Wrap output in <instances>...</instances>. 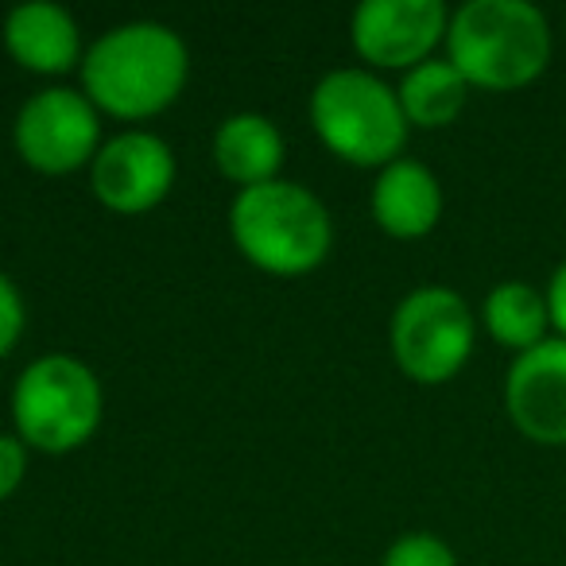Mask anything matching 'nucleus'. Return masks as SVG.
I'll return each instance as SVG.
<instances>
[{
    "mask_svg": "<svg viewBox=\"0 0 566 566\" xmlns=\"http://www.w3.org/2000/svg\"><path fill=\"white\" fill-rule=\"evenodd\" d=\"M478 342L470 303L450 287H416L392 311L388 349L400 373L416 385H447L465 369Z\"/></svg>",
    "mask_w": 566,
    "mask_h": 566,
    "instance_id": "obj_6",
    "label": "nucleus"
},
{
    "mask_svg": "<svg viewBox=\"0 0 566 566\" xmlns=\"http://www.w3.org/2000/svg\"><path fill=\"white\" fill-rule=\"evenodd\" d=\"M450 12L442 0H361L349 17V40L361 63L403 71L434 59L447 43Z\"/></svg>",
    "mask_w": 566,
    "mask_h": 566,
    "instance_id": "obj_9",
    "label": "nucleus"
},
{
    "mask_svg": "<svg viewBox=\"0 0 566 566\" xmlns=\"http://www.w3.org/2000/svg\"><path fill=\"white\" fill-rule=\"evenodd\" d=\"M373 221L396 241H419L442 218V182L419 159L400 156L396 164L380 167L373 182Z\"/></svg>",
    "mask_w": 566,
    "mask_h": 566,
    "instance_id": "obj_12",
    "label": "nucleus"
},
{
    "mask_svg": "<svg viewBox=\"0 0 566 566\" xmlns=\"http://www.w3.org/2000/svg\"><path fill=\"white\" fill-rule=\"evenodd\" d=\"M481 323H485L489 338L504 349L527 354L539 342H547V295L535 292L524 280H504L481 303Z\"/></svg>",
    "mask_w": 566,
    "mask_h": 566,
    "instance_id": "obj_15",
    "label": "nucleus"
},
{
    "mask_svg": "<svg viewBox=\"0 0 566 566\" xmlns=\"http://www.w3.org/2000/svg\"><path fill=\"white\" fill-rule=\"evenodd\" d=\"M28 326V303L20 295L17 280L9 272H0V357H9L20 346Z\"/></svg>",
    "mask_w": 566,
    "mask_h": 566,
    "instance_id": "obj_17",
    "label": "nucleus"
},
{
    "mask_svg": "<svg viewBox=\"0 0 566 566\" xmlns=\"http://www.w3.org/2000/svg\"><path fill=\"white\" fill-rule=\"evenodd\" d=\"M447 59L478 90H524L551 63L547 17L527 0H465L450 17Z\"/></svg>",
    "mask_w": 566,
    "mask_h": 566,
    "instance_id": "obj_3",
    "label": "nucleus"
},
{
    "mask_svg": "<svg viewBox=\"0 0 566 566\" xmlns=\"http://www.w3.org/2000/svg\"><path fill=\"white\" fill-rule=\"evenodd\" d=\"M105 416V388L97 373L74 354H43L12 385L17 439L43 454H71L97 434Z\"/></svg>",
    "mask_w": 566,
    "mask_h": 566,
    "instance_id": "obj_5",
    "label": "nucleus"
},
{
    "mask_svg": "<svg viewBox=\"0 0 566 566\" xmlns=\"http://www.w3.org/2000/svg\"><path fill=\"white\" fill-rule=\"evenodd\" d=\"M229 237L252 268L295 280L331 256L334 221L315 190L292 179H272L237 190L229 202Z\"/></svg>",
    "mask_w": 566,
    "mask_h": 566,
    "instance_id": "obj_2",
    "label": "nucleus"
},
{
    "mask_svg": "<svg viewBox=\"0 0 566 566\" xmlns=\"http://www.w3.org/2000/svg\"><path fill=\"white\" fill-rule=\"evenodd\" d=\"M175 175H179V164L164 136L148 128H125L97 148L90 164V190L105 210L136 218V213L156 210L171 195Z\"/></svg>",
    "mask_w": 566,
    "mask_h": 566,
    "instance_id": "obj_8",
    "label": "nucleus"
},
{
    "mask_svg": "<svg viewBox=\"0 0 566 566\" xmlns=\"http://www.w3.org/2000/svg\"><path fill=\"white\" fill-rule=\"evenodd\" d=\"M17 156L40 175H71L90 167L102 148V113L82 90L48 86L20 105L12 120Z\"/></svg>",
    "mask_w": 566,
    "mask_h": 566,
    "instance_id": "obj_7",
    "label": "nucleus"
},
{
    "mask_svg": "<svg viewBox=\"0 0 566 566\" xmlns=\"http://www.w3.org/2000/svg\"><path fill=\"white\" fill-rule=\"evenodd\" d=\"M504 411L527 442L566 447V338L516 354L504 377Z\"/></svg>",
    "mask_w": 566,
    "mask_h": 566,
    "instance_id": "obj_10",
    "label": "nucleus"
},
{
    "mask_svg": "<svg viewBox=\"0 0 566 566\" xmlns=\"http://www.w3.org/2000/svg\"><path fill=\"white\" fill-rule=\"evenodd\" d=\"M0 40H4V51L24 71L43 74V78H59V74L82 66V59H86L78 20L55 0H24V4H17L4 17Z\"/></svg>",
    "mask_w": 566,
    "mask_h": 566,
    "instance_id": "obj_11",
    "label": "nucleus"
},
{
    "mask_svg": "<svg viewBox=\"0 0 566 566\" xmlns=\"http://www.w3.org/2000/svg\"><path fill=\"white\" fill-rule=\"evenodd\" d=\"M28 478V447L17 434H0V501H9Z\"/></svg>",
    "mask_w": 566,
    "mask_h": 566,
    "instance_id": "obj_18",
    "label": "nucleus"
},
{
    "mask_svg": "<svg viewBox=\"0 0 566 566\" xmlns=\"http://www.w3.org/2000/svg\"><path fill=\"white\" fill-rule=\"evenodd\" d=\"M82 94L117 120H151L179 102L190 78V51L159 20H128L102 32L78 66Z\"/></svg>",
    "mask_w": 566,
    "mask_h": 566,
    "instance_id": "obj_1",
    "label": "nucleus"
},
{
    "mask_svg": "<svg viewBox=\"0 0 566 566\" xmlns=\"http://www.w3.org/2000/svg\"><path fill=\"white\" fill-rule=\"evenodd\" d=\"M547 315H551V326L558 331V338H566V260L555 268V275H551L547 283Z\"/></svg>",
    "mask_w": 566,
    "mask_h": 566,
    "instance_id": "obj_19",
    "label": "nucleus"
},
{
    "mask_svg": "<svg viewBox=\"0 0 566 566\" xmlns=\"http://www.w3.org/2000/svg\"><path fill=\"white\" fill-rule=\"evenodd\" d=\"M396 97L411 128H447L462 117L470 102V82L458 74L450 59H427L403 74Z\"/></svg>",
    "mask_w": 566,
    "mask_h": 566,
    "instance_id": "obj_14",
    "label": "nucleus"
},
{
    "mask_svg": "<svg viewBox=\"0 0 566 566\" xmlns=\"http://www.w3.org/2000/svg\"><path fill=\"white\" fill-rule=\"evenodd\" d=\"M380 566H458V555L447 539L431 532H408L388 543Z\"/></svg>",
    "mask_w": 566,
    "mask_h": 566,
    "instance_id": "obj_16",
    "label": "nucleus"
},
{
    "mask_svg": "<svg viewBox=\"0 0 566 566\" xmlns=\"http://www.w3.org/2000/svg\"><path fill=\"white\" fill-rule=\"evenodd\" d=\"M210 156L221 179H229L237 190H249L260 187V182L280 179L287 144H283V133L275 128L272 117H264V113H233L213 133Z\"/></svg>",
    "mask_w": 566,
    "mask_h": 566,
    "instance_id": "obj_13",
    "label": "nucleus"
},
{
    "mask_svg": "<svg viewBox=\"0 0 566 566\" xmlns=\"http://www.w3.org/2000/svg\"><path fill=\"white\" fill-rule=\"evenodd\" d=\"M311 125L331 156L354 167H388L403 156L408 117L400 97L369 66H338L326 71L311 90Z\"/></svg>",
    "mask_w": 566,
    "mask_h": 566,
    "instance_id": "obj_4",
    "label": "nucleus"
}]
</instances>
